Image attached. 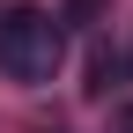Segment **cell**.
<instances>
[{"instance_id": "6da1fadb", "label": "cell", "mask_w": 133, "mask_h": 133, "mask_svg": "<svg viewBox=\"0 0 133 133\" xmlns=\"http://www.w3.org/2000/svg\"><path fill=\"white\" fill-rule=\"evenodd\" d=\"M66 59V30L59 15L30 8V0H15V8H0V74L22 81V89H37V81H52Z\"/></svg>"}, {"instance_id": "277c9868", "label": "cell", "mask_w": 133, "mask_h": 133, "mask_svg": "<svg viewBox=\"0 0 133 133\" xmlns=\"http://www.w3.org/2000/svg\"><path fill=\"white\" fill-rule=\"evenodd\" d=\"M111 133H133V104H126V111H118V118H111Z\"/></svg>"}, {"instance_id": "3957f363", "label": "cell", "mask_w": 133, "mask_h": 133, "mask_svg": "<svg viewBox=\"0 0 133 133\" xmlns=\"http://www.w3.org/2000/svg\"><path fill=\"white\" fill-rule=\"evenodd\" d=\"M104 8H111V0H66L59 22H104Z\"/></svg>"}, {"instance_id": "7a4b0ae2", "label": "cell", "mask_w": 133, "mask_h": 133, "mask_svg": "<svg viewBox=\"0 0 133 133\" xmlns=\"http://www.w3.org/2000/svg\"><path fill=\"white\" fill-rule=\"evenodd\" d=\"M111 81H126V52H118V44H96V52H89V81H81V89H89V96H111Z\"/></svg>"}]
</instances>
